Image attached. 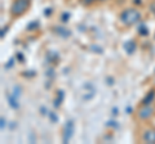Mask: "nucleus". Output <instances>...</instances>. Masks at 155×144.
<instances>
[{"label": "nucleus", "mask_w": 155, "mask_h": 144, "mask_svg": "<svg viewBox=\"0 0 155 144\" xmlns=\"http://www.w3.org/2000/svg\"><path fill=\"white\" fill-rule=\"evenodd\" d=\"M120 20H122L124 25L132 26L141 20V14H140L138 11H136V9H125V11L120 14Z\"/></svg>", "instance_id": "f257e3e1"}, {"label": "nucleus", "mask_w": 155, "mask_h": 144, "mask_svg": "<svg viewBox=\"0 0 155 144\" xmlns=\"http://www.w3.org/2000/svg\"><path fill=\"white\" fill-rule=\"evenodd\" d=\"M56 32H58V33H61V35H64L65 37L70 35V32H69V31H67V30H65V28H62V27H57V28H56Z\"/></svg>", "instance_id": "1a4fd4ad"}, {"label": "nucleus", "mask_w": 155, "mask_h": 144, "mask_svg": "<svg viewBox=\"0 0 155 144\" xmlns=\"http://www.w3.org/2000/svg\"><path fill=\"white\" fill-rule=\"evenodd\" d=\"M138 33H140V35H147V33H149V31H147V27L146 26H145V25H141V26H140L138 27Z\"/></svg>", "instance_id": "6e6552de"}, {"label": "nucleus", "mask_w": 155, "mask_h": 144, "mask_svg": "<svg viewBox=\"0 0 155 144\" xmlns=\"http://www.w3.org/2000/svg\"><path fill=\"white\" fill-rule=\"evenodd\" d=\"M4 122H5V121H4V118H2V129H4V125H5Z\"/></svg>", "instance_id": "ddd939ff"}, {"label": "nucleus", "mask_w": 155, "mask_h": 144, "mask_svg": "<svg viewBox=\"0 0 155 144\" xmlns=\"http://www.w3.org/2000/svg\"><path fill=\"white\" fill-rule=\"evenodd\" d=\"M143 140L146 143L154 144L155 143V130H147L143 134Z\"/></svg>", "instance_id": "39448f33"}, {"label": "nucleus", "mask_w": 155, "mask_h": 144, "mask_svg": "<svg viewBox=\"0 0 155 144\" xmlns=\"http://www.w3.org/2000/svg\"><path fill=\"white\" fill-rule=\"evenodd\" d=\"M72 134H74V121H67L64 133V143H69Z\"/></svg>", "instance_id": "7ed1b4c3"}, {"label": "nucleus", "mask_w": 155, "mask_h": 144, "mask_svg": "<svg viewBox=\"0 0 155 144\" xmlns=\"http://www.w3.org/2000/svg\"><path fill=\"white\" fill-rule=\"evenodd\" d=\"M28 8V0H16L12 5V14L13 16H21Z\"/></svg>", "instance_id": "f03ea898"}, {"label": "nucleus", "mask_w": 155, "mask_h": 144, "mask_svg": "<svg viewBox=\"0 0 155 144\" xmlns=\"http://www.w3.org/2000/svg\"><path fill=\"white\" fill-rule=\"evenodd\" d=\"M124 48H125V50H127V53L132 54V53L136 50V44H134V41L129 40L128 42H125V44H124Z\"/></svg>", "instance_id": "423d86ee"}, {"label": "nucleus", "mask_w": 155, "mask_h": 144, "mask_svg": "<svg viewBox=\"0 0 155 144\" xmlns=\"http://www.w3.org/2000/svg\"><path fill=\"white\" fill-rule=\"evenodd\" d=\"M153 114V108L150 107L149 104H146V105H143V107L140 109V112H138V116H140V118H142V120H146V118H149L150 116Z\"/></svg>", "instance_id": "20e7f679"}, {"label": "nucleus", "mask_w": 155, "mask_h": 144, "mask_svg": "<svg viewBox=\"0 0 155 144\" xmlns=\"http://www.w3.org/2000/svg\"><path fill=\"white\" fill-rule=\"evenodd\" d=\"M7 30H8V28L5 27V28H3V31H2V37H4V33H5L7 32Z\"/></svg>", "instance_id": "9b49d317"}, {"label": "nucleus", "mask_w": 155, "mask_h": 144, "mask_svg": "<svg viewBox=\"0 0 155 144\" xmlns=\"http://www.w3.org/2000/svg\"><path fill=\"white\" fill-rule=\"evenodd\" d=\"M9 104H11V107H12V108H18L17 99H14L13 97H9Z\"/></svg>", "instance_id": "9d476101"}, {"label": "nucleus", "mask_w": 155, "mask_h": 144, "mask_svg": "<svg viewBox=\"0 0 155 144\" xmlns=\"http://www.w3.org/2000/svg\"><path fill=\"white\" fill-rule=\"evenodd\" d=\"M151 12H153V13L155 14V3L153 4V5H151Z\"/></svg>", "instance_id": "f8f14e48"}, {"label": "nucleus", "mask_w": 155, "mask_h": 144, "mask_svg": "<svg viewBox=\"0 0 155 144\" xmlns=\"http://www.w3.org/2000/svg\"><path fill=\"white\" fill-rule=\"evenodd\" d=\"M154 97H155V92L154 90H151V92H150L146 97H145L143 99H142V103H143V105H146V104H150L153 102V99H154Z\"/></svg>", "instance_id": "0eeeda50"}]
</instances>
